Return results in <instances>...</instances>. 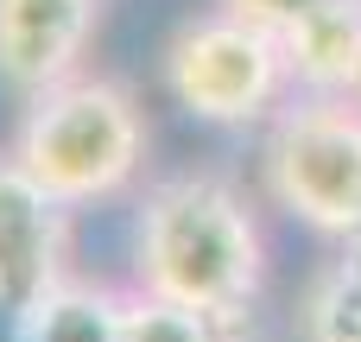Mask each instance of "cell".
<instances>
[{
	"instance_id": "1",
	"label": "cell",
	"mask_w": 361,
	"mask_h": 342,
	"mask_svg": "<svg viewBox=\"0 0 361 342\" xmlns=\"http://www.w3.org/2000/svg\"><path fill=\"white\" fill-rule=\"evenodd\" d=\"M133 279L140 292L178 298L235 330L267 286V241L247 197L216 171L152 184L133 216Z\"/></svg>"
},
{
	"instance_id": "2",
	"label": "cell",
	"mask_w": 361,
	"mask_h": 342,
	"mask_svg": "<svg viewBox=\"0 0 361 342\" xmlns=\"http://www.w3.org/2000/svg\"><path fill=\"white\" fill-rule=\"evenodd\" d=\"M13 159L63 209L108 203L146 165V114L127 83L76 70L38 95H25V114L13 127Z\"/></svg>"
},
{
	"instance_id": "3",
	"label": "cell",
	"mask_w": 361,
	"mask_h": 342,
	"mask_svg": "<svg viewBox=\"0 0 361 342\" xmlns=\"http://www.w3.org/2000/svg\"><path fill=\"white\" fill-rule=\"evenodd\" d=\"M260 178L311 235H361V95H286L260 146Z\"/></svg>"
},
{
	"instance_id": "4",
	"label": "cell",
	"mask_w": 361,
	"mask_h": 342,
	"mask_svg": "<svg viewBox=\"0 0 361 342\" xmlns=\"http://www.w3.org/2000/svg\"><path fill=\"white\" fill-rule=\"evenodd\" d=\"M159 76H165V95L203 127H254L279 114V102L298 89L286 38L228 6L184 19L159 57Z\"/></svg>"
},
{
	"instance_id": "5",
	"label": "cell",
	"mask_w": 361,
	"mask_h": 342,
	"mask_svg": "<svg viewBox=\"0 0 361 342\" xmlns=\"http://www.w3.org/2000/svg\"><path fill=\"white\" fill-rule=\"evenodd\" d=\"M70 209L6 152L0 159V317L25 324L38 298L70 273Z\"/></svg>"
},
{
	"instance_id": "6",
	"label": "cell",
	"mask_w": 361,
	"mask_h": 342,
	"mask_svg": "<svg viewBox=\"0 0 361 342\" xmlns=\"http://www.w3.org/2000/svg\"><path fill=\"white\" fill-rule=\"evenodd\" d=\"M102 0H0V89L38 95L82 70Z\"/></svg>"
},
{
	"instance_id": "7",
	"label": "cell",
	"mask_w": 361,
	"mask_h": 342,
	"mask_svg": "<svg viewBox=\"0 0 361 342\" xmlns=\"http://www.w3.org/2000/svg\"><path fill=\"white\" fill-rule=\"evenodd\" d=\"M292 83L311 95H355L361 89V0H330L286 32Z\"/></svg>"
},
{
	"instance_id": "8",
	"label": "cell",
	"mask_w": 361,
	"mask_h": 342,
	"mask_svg": "<svg viewBox=\"0 0 361 342\" xmlns=\"http://www.w3.org/2000/svg\"><path fill=\"white\" fill-rule=\"evenodd\" d=\"M121 330H127V292L63 273L19 324V342H121Z\"/></svg>"
},
{
	"instance_id": "9",
	"label": "cell",
	"mask_w": 361,
	"mask_h": 342,
	"mask_svg": "<svg viewBox=\"0 0 361 342\" xmlns=\"http://www.w3.org/2000/svg\"><path fill=\"white\" fill-rule=\"evenodd\" d=\"M298 342H361V235L336 241V254L298 292Z\"/></svg>"
},
{
	"instance_id": "10",
	"label": "cell",
	"mask_w": 361,
	"mask_h": 342,
	"mask_svg": "<svg viewBox=\"0 0 361 342\" xmlns=\"http://www.w3.org/2000/svg\"><path fill=\"white\" fill-rule=\"evenodd\" d=\"M121 342H228V324L133 286L127 292V330H121Z\"/></svg>"
},
{
	"instance_id": "11",
	"label": "cell",
	"mask_w": 361,
	"mask_h": 342,
	"mask_svg": "<svg viewBox=\"0 0 361 342\" xmlns=\"http://www.w3.org/2000/svg\"><path fill=\"white\" fill-rule=\"evenodd\" d=\"M216 6H228V13H241V19H254V25H267V32H292L298 19H311L317 6H330V0H216Z\"/></svg>"
},
{
	"instance_id": "12",
	"label": "cell",
	"mask_w": 361,
	"mask_h": 342,
	"mask_svg": "<svg viewBox=\"0 0 361 342\" xmlns=\"http://www.w3.org/2000/svg\"><path fill=\"white\" fill-rule=\"evenodd\" d=\"M355 95H361V89H355Z\"/></svg>"
}]
</instances>
